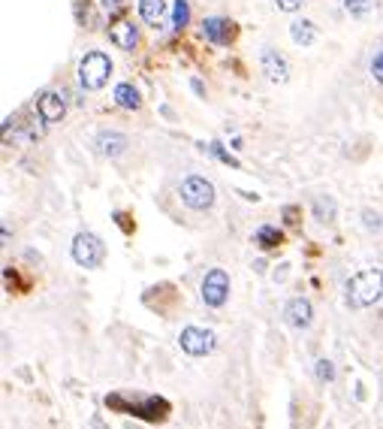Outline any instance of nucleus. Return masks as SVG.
<instances>
[{
	"label": "nucleus",
	"instance_id": "f257e3e1",
	"mask_svg": "<svg viewBox=\"0 0 383 429\" xmlns=\"http://www.w3.org/2000/svg\"><path fill=\"white\" fill-rule=\"evenodd\" d=\"M383 296V272L380 269H362L344 284V300L351 309H368L380 302Z\"/></svg>",
	"mask_w": 383,
	"mask_h": 429
},
{
	"label": "nucleus",
	"instance_id": "f03ea898",
	"mask_svg": "<svg viewBox=\"0 0 383 429\" xmlns=\"http://www.w3.org/2000/svg\"><path fill=\"white\" fill-rule=\"evenodd\" d=\"M112 76V61L103 52H88L79 61V85L85 91H100Z\"/></svg>",
	"mask_w": 383,
	"mask_h": 429
},
{
	"label": "nucleus",
	"instance_id": "7ed1b4c3",
	"mask_svg": "<svg viewBox=\"0 0 383 429\" xmlns=\"http://www.w3.org/2000/svg\"><path fill=\"white\" fill-rule=\"evenodd\" d=\"M178 194H181V203H185L187 209H194V212H205V209H212L214 206V185L203 176H187L185 181H181Z\"/></svg>",
	"mask_w": 383,
	"mask_h": 429
},
{
	"label": "nucleus",
	"instance_id": "20e7f679",
	"mask_svg": "<svg viewBox=\"0 0 383 429\" xmlns=\"http://www.w3.org/2000/svg\"><path fill=\"white\" fill-rule=\"evenodd\" d=\"M106 257V245L103 239L94 236V233H79L73 239V260L85 269H97L100 263Z\"/></svg>",
	"mask_w": 383,
	"mask_h": 429
},
{
	"label": "nucleus",
	"instance_id": "39448f33",
	"mask_svg": "<svg viewBox=\"0 0 383 429\" xmlns=\"http://www.w3.org/2000/svg\"><path fill=\"white\" fill-rule=\"evenodd\" d=\"M106 405H112V408H124V411H133L136 417H142V420H163L166 417V411H169V405H166L163 399H154V396H148V399L142 402H136V405H127V402L121 399V396H106Z\"/></svg>",
	"mask_w": 383,
	"mask_h": 429
},
{
	"label": "nucleus",
	"instance_id": "423d86ee",
	"mask_svg": "<svg viewBox=\"0 0 383 429\" xmlns=\"http://www.w3.org/2000/svg\"><path fill=\"white\" fill-rule=\"evenodd\" d=\"M178 345L181 351L190 354V357H205V354L214 351V345H218V339H214L212 329H199V327H185L178 336Z\"/></svg>",
	"mask_w": 383,
	"mask_h": 429
},
{
	"label": "nucleus",
	"instance_id": "0eeeda50",
	"mask_svg": "<svg viewBox=\"0 0 383 429\" xmlns=\"http://www.w3.org/2000/svg\"><path fill=\"white\" fill-rule=\"evenodd\" d=\"M230 296V275L223 269H212L203 278V302L212 309H221Z\"/></svg>",
	"mask_w": 383,
	"mask_h": 429
},
{
	"label": "nucleus",
	"instance_id": "6e6552de",
	"mask_svg": "<svg viewBox=\"0 0 383 429\" xmlns=\"http://www.w3.org/2000/svg\"><path fill=\"white\" fill-rule=\"evenodd\" d=\"M37 109H39V118H43L46 125H57V121L66 115V100H64V94H57V91H43V94L37 97Z\"/></svg>",
	"mask_w": 383,
	"mask_h": 429
},
{
	"label": "nucleus",
	"instance_id": "1a4fd4ad",
	"mask_svg": "<svg viewBox=\"0 0 383 429\" xmlns=\"http://www.w3.org/2000/svg\"><path fill=\"white\" fill-rule=\"evenodd\" d=\"M284 320L293 329H308L311 327V320H314V309H311V302L305 300V296H296V300H290L284 305Z\"/></svg>",
	"mask_w": 383,
	"mask_h": 429
},
{
	"label": "nucleus",
	"instance_id": "9d476101",
	"mask_svg": "<svg viewBox=\"0 0 383 429\" xmlns=\"http://www.w3.org/2000/svg\"><path fill=\"white\" fill-rule=\"evenodd\" d=\"M203 34L208 43L214 46H227L232 37H236V24H232L230 19H221V15H214V19H205L203 21Z\"/></svg>",
	"mask_w": 383,
	"mask_h": 429
},
{
	"label": "nucleus",
	"instance_id": "9b49d317",
	"mask_svg": "<svg viewBox=\"0 0 383 429\" xmlns=\"http://www.w3.org/2000/svg\"><path fill=\"white\" fill-rule=\"evenodd\" d=\"M263 73L269 76V82H278V85H284V82L290 79L287 61L274 52V48H263Z\"/></svg>",
	"mask_w": 383,
	"mask_h": 429
},
{
	"label": "nucleus",
	"instance_id": "f8f14e48",
	"mask_svg": "<svg viewBox=\"0 0 383 429\" xmlns=\"http://www.w3.org/2000/svg\"><path fill=\"white\" fill-rule=\"evenodd\" d=\"M109 39L118 48H124V52H133L136 48V43H139V30L133 28V21H127V19H121V21H115L112 28H109Z\"/></svg>",
	"mask_w": 383,
	"mask_h": 429
},
{
	"label": "nucleus",
	"instance_id": "ddd939ff",
	"mask_svg": "<svg viewBox=\"0 0 383 429\" xmlns=\"http://www.w3.org/2000/svg\"><path fill=\"white\" fill-rule=\"evenodd\" d=\"M97 148H100V154L118 158V154H124V148H127V136L115 134V130H100L97 134Z\"/></svg>",
	"mask_w": 383,
	"mask_h": 429
},
{
	"label": "nucleus",
	"instance_id": "4468645a",
	"mask_svg": "<svg viewBox=\"0 0 383 429\" xmlns=\"http://www.w3.org/2000/svg\"><path fill=\"white\" fill-rule=\"evenodd\" d=\"M290 37H293L296 46H311L314 39H317V24L308 21V19H299L290 24Z\"/></svg>",
	"mask_w": 383,
	"mask_h": 429
},
{
	"label": "nucleus",
	"instance_id": "2eb2a0df",
	"mask_svg": "<svg viewBox=\"0 0 383 429\" xmlns=\"http://www.w3.org/2000/svg\"><path fill=\"white\" fill-rule=\"evenodd\" d=\"M139 15L148 24H160L166 15V3L163 0H139Z\"/></svg>",
	"mask_w": 383,
	"mask_h": 429
},
{
	"label": "nucleus",
	"instance_id": "dca6fc26",
	"mask_svg": "<svg viewBox=\"0 0 383 429\" xmlns=\"http://www.w3.org/2000/svg\"><path fill=\"white\" fill-rule=\"evenodd\" d=\"M115 103L124 106V109H139V103H142V100H139V91L124 82V85L115 88Z\"/></svg>",
	"mask_w": 383,
	"mask_h": 429
},
{
	"label": "nucleus",
	"instance_id": "f3484780",
	"mask_svg": "<svg viewBox=\"0 0 383 429\" xmlns=\"http://www.w3.org/2000/svg\"><path fill=\"white\" fill-rule=\"evenodd\" d=\"M256 245H260V248H265V251L274 248V245H281V230L263 224L260 230H256Z\"/></svg>",
	"mask_w": 383,
	"mask_h": 429
},
{
	"label": "nucleus",
	"instance_id": "a211bd4d",
	"mask_svg": "<svg viewBox=\"0 0 383 429\" xmlns=\"http://www.w3.org/2000/svg\"><path fill=\"white\" fill-rule=\"evenodd\" d=\"M314 218L323 221V224L332 221L335 218V203H332L329 197H317V200H314Z\"/></svg>",
	"mask_w": 383,
	"mask_h": 429
},
{
	"label": "nucleus",
	"instance_id": "6ab92c4d",
	"mask_svg": "<svg viewBox=\"0 0 383 429\" xmlns=\"http://www.w3.org/2000/svg\"><path fill=\"white\" fill-rule=\"evenodd\" d=\"M187 21H190L187 0H176V6H172V28L181 30V28H187Z\"/></svg>",
	"mask_w": 383,
	"mask_h": 429
},
{
	"label": "nucleus",
	"instance_id": "aec40b11",
	"mask_svg": "<svg viewBox=\"0 0 383 429\" xmlns=\"http://www.w3.org/2000/svg\"><path fill=\"white\" fill-rule=\"evenodd\" d=\"M374 6H377V0H344V10L351 15H368Z\"/></svg>",
	"mask_w": 383,
	"mask_h": 429
},
{
	"label": "nucleus",
	"instance_id": "412c9836",
	"mask_svg": "<svg viewBox=\"0 0 383 429\" xmlns=\"http://www.w3.org/2000/svg\"><path fill=\"white\" fill-rule=\"evenodd\" d=\"M314 375H317L320 381H335V366H332L329 360H317L314 363Z\"/></svg>",
	"mask_w": 383,
	"mask_h": 429
},
{
	"label": "nucleus",
	"instance_id": "4be33fe9",
	"mask_svg": "<svg viewBox=\"0 0 383 429\" xmlns=\"http://www.w3.org/2000/svg\"><path fill=\"white\" fill-rule=\"evenodd\" d=\"M302 3L305 0H274V6H278L281 12H296V10H302Z\"/></svg>",
	"mask_w": 383,
	"mask_h": 429
},
{
	"label": "nucleus",
	"instance_id": "5701e85b",
	"mask_svg": "<svg viewBox=\"0 0 383 429\" xmlns=\"http://www.w3.org/2000/svg\"><path fill=\"white\" fill-rule=\"evenodd\" d=\"M100 3H103V10L109 15H118L124 6H127V0H100Z\"/></svg>",
	"mask_w": 383,
	"mask_h": 429
},
{
	"label": "nucleus",
	"instance_id": "b1692460",
	"mask_svg": "<svg viewBox=\"0 0 383 429\" xmlns=\"http://www.w3.org/2000/svg\"><path fill=\"white\" fill-rule=\"evenodd\" d=\"M371 76H374V82L383 85V52H377V57L371 61Z\"/></svg>",
	"mask_w": 383,
	"mask_h": 429
},
{
	"label": "nucleus",
	"instance_id": "393cba45",
	"mask_svg": "<svg viewBox=\"0 0 383 429\" xmlns=\"http://www.w3.org/2000/svg\"><path fill=\"white\" fill-rule=\"evenodd\" d=\"M208 152H212V154H214V158H221L223 163H230V167H236V161H232V158H230V154H227V152H223V148H221L218 143H212V145H208Z\"/></svg>",
	"mask_w": 383,
	"mask_h": 429
},
{
	"label": "nucleus",
	"instance_id": "a878e982",
	"mask_svg": "<svg viewBox=\"0 0 383 429\" xmlns=\"http://www.w3.org/2000/svg\"><path fill=\"white\" fill-rule=\"evenodd\" d=\"M362 218H365V227H368V230H377V227H380L377 212H362Z\"/></svg>",
	"mask_w": 383,
	"mask_h": 429
}]
</instances>
